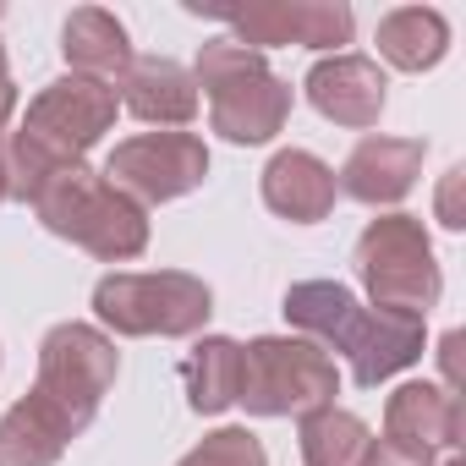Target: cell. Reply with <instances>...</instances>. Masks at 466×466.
<instances>
[{"label": "cell", "instance_id": "cb8c5ba5", "mask_svg": "<svg viewBox=\"0 0 466 466\" xmlns=\"http://www.w3.org/2000/svg\"><path fill=\"white\" fill-rule=\"evenodd\" d=\"M461 346H466L461 329H450V335L439 340V362H444V390H450V395H461Z\"/></svg>", "mask_w": 466, "mask_h": 466}, {"label": "cell", "instance_id": "7a4b0ae2", "mask_svg": "<svg viewBox=\"0 0 466 466\" xmlns=\"http://www.w3.org/2000/svg\"><path fill=\"white\" fill-rule=\"evenodd\" d=\"M116 83L99 77H56L50 88H39V99L23 116V132L6 137V170H12V198L34 203V192L66 170L83 165V154L116 127Z\"/></svg>", "mask_w": 466, "mask_h": 466}, {"label": "cell", "instance_id": "2e32d148", "mask_svg": "<svg viewBox=\"0 0 466 466\" xmlns=\"http://www.w3.org/2000/svg\"><path fill=\"white\" fill-rule=\"evenodd\" d=\"M72 439H77V428L50 400H39L28 390L6 417H0V466H56Z\"/></svg>", "mask_w": 466, "mask_h": 466}, {"label": "cell", "instance_id": "30bf717a", "mask_svg": "<svg viewBox=\"0 0 466 466\" xmlns=\"http://www.w3.org/2000/svg\"><path fill=\"white\" fill-rule=\"evenodd\" d=\"M230 39L258 50V45H308V50H335L351 45V6L340 0H264L248 12H214Z\"/></svg>", "mask_w": 466, "mask_h": 466}, {"label": "cell", "instance_id": "6da1fadb", "mask_svg": "<svg viewBox=\"0 0 466 466\" xmlns=\"http://www.w3.org/2000/svg\"><path fill=\"white\" fill-rule=\"evenodd\" d=\"M286 324L302 329V340L324 351L351 357V379L362 390L395 379L422 357V319L417 313H390V308H362L340 280H297L280 302Z\"/></svg>", "mask_w": 466, "mask_h": 466}, {"label": "cell", "instance_id": "484cf974", "mask_svg": "<svg viewBox=\"0 0 466 466\" xmlns=\"http://www.w3.org/2000/svg\"><path fill=\"white\" fill-rule=\"evenodd\" d=\"M12 198V170H6V137H0V203Z\"/></svg>", "mask_w": 466, "mask_h": 466}, {"label": "cell", "instance_id": "7402d4cb", "mask_svg": "<svg viewBox=\"0 0 466 466\" xmlns=\"http://www.w3.org/2000/svg\"><path fill=\"white\" fill-rule=\"evenodd\" d=\"M362 466H433V455L417 444H400V439H368Z\"/></svg>", "mask_w": 466, "mask_h": 466}, {"label": "cell", "instance_id": "83f0119b", "mask_svg": "<svg viewBox=\"0 0 466 466\" xmlns=\"http://www.w3.org/2000/svg\"><path fill=\"white\" fill-rule=\"evenodd\" d=\"M0 17H6V6H0Z\"/></svg>", "mask_w": 466, "mask_h": 466}, {"label": "cell", "instance_id": "4316f807", "mask_svg": "<svg viewBox=\"0 0 466 466\" xmlns=\"http://www.w3.org/2000/svg\"><path fill=\"white\" fill-rule=\"evenodd\" d=\"M444 466H466V461H461V455H450V461H444Z\"/></svg>", "mask_w": 466, "mask_h": 466}, {"label": "cell", "instance_id": "603a6c76", "mask_svg": "<svg viewBox=\"0 0 466 466\" xmlns=\"http://www.w3.org/2000/svg\"><path fill=\"white\" fill-rule=\"evenodd\" d=\"M461 187H466V165H450L444 181H439V225H444V230H461V225H466Z\"/></svg>", "mask_w": 466, "mask_h": 466}, {"label": "cell", "instance_id": "d6986e66", "mask_svg": "<svg viewBox=\"0 0 466 466\" xmlns=\"http://www.w3.org/2000/svg\"><path fill=\"white\" fill-rule=\"evenodd\" d=\"M450 50V23L433 6H400L379 17V56L400 72H428Z\"/></svg>", "mask_w": 466, "mask_h": 466}, {"label": "cell", "instance_id": "d4e9b609", "mask_svg": "<svg viewBox=\"0 0 466 466\" xmlns=\"http://www.w3.org/2000/svg\"><path fill=\"white\" fill-rule=\"evenodd\" d=\"M12 110H17V83H12V66H6V50H0V132H6V121H12Z\"/></svg>", "mask_w": 466, "mask_h": 466}, {"label": "cell", "instance_id": "8992f818", "mask_svg": "<svg viewBox=\"0 0 466 466\" xmlns=\"http://www.w3.org/2000/svg\"><path fill=\"white\" fill-rule=\"evenodd\" d=\"M340 373L335 357L313 340L291 335H258L242 346V406L253 417H308L319 406H335Z\"/></svg>", "mask_w": 466, "mask_h": 466}, {"label": "cell", "instance_id": "ffe728a7", "mask_svg": "<svg viewBox=\"0 0 466 466\" xmlns=\"http://www.w3.org/2000/svg\"><path fill=\"white\" fill-rule=\"evenodd\" d=\"M297 439H302V466H362L368 455V422L357 411L340 406H319L308 417H297Z\"/></svg>", "mask_w": 466, "mask_h": 466}, {"label": "cell", "instance_id": "52a82bcc", "mask_svg": "<svg viewBox=\"0 0 466 466\" xmlns=\"http://www.w3.org/2000/svg\"><path fill=\"white\" fill-rule=\"evenodd\" d=\"M94 313L116 335H198L214 313V291L187 269H148V275H105L94 286Z\"/></svg>", "mask_w": 466, "mask_h": 466}, {"label": "cell", "instance_id": "5b68a950", "mask_svg": "<svg viewBox=\"0 0 466 466\" xmlns=\"http://www.w3.org/2000/svg\"><path fill=\"white\" fill-rule=\"evenodd\" d=\"M351 264H357L373 308L428 319L439 308V297H444V275L433 264L428 230H422L417 214H379V219H368V230L357 237Z\"/></svg>", "mask_w": 466, "mask_h": 466}, {"label": "cell", "instance_id": "7c38bea8", "mask_svg": "<svg viewBox=\"0 0 466 466\" xmlns=\"http://www.w3.org/2000/svg\"><path fill=\"white\" fill-rule=\"evenodd\" d=\"M384 88L390 83H384L379 61H368V56H329L308 72L313 110L335 127H351V132H362L384 116Z\"/></svg>", "mask_w": 466, "mask_h": 466}, {"label": "cell", "instance_id": "44dd1931", "mask_svg": "<svg viewBox=\"0 0 466 466\" xmlns=\"http://www.w3.org/2000/svg\"><path fill=\"white\" fill-rule=\"evenodd\" d=\"M176 466H269L264 444L248 428H214L198 450H187Z\"/></svg>", "mask_w": 466, "mask_h": 466}, {"label": "cell", "instance_id": "9a60e30c", "mask_svg": "<svg viewBox=\"0 0 466 466\" xmlns=\"http://www.w3.org/2000/svg\"><path fill=\"white\" fill-rule=\"evenodd\" d=\"M121 105L154 127H187L198 116V83L170 56H132V66L121 72Z\"/></svg>", "mask_w": 466, "mask_h": 466}, {"label": "cell", "instance_id": "8fae6325", "mask_svg": "<svg viewBox=\"0 0 466 466\" xmlns=\"http://www.w3.org/2000/svg\"><path fill=\"white\" fill-rule=\"evenodd\" d=\"M422 154H428L422 137H362V143L346 154L335 187H340L346 198L368 203V208L400 203V198L417 187V176H422Z\"/></svg>", "mask_w": 466, "mask_h": 466}, {"label": "cell", "instance_id": "4fadbf2b", "mask_svg": "<svg viewBox=\"0 0 466 466\" xmlns=\"http://www.w3.org/2000/svg\"><path fill=\"white\" fill-rule=\"evenodd\" d=\"M466 406L444 384H400L384 406V439L417 444V450H461Z\"/></svg>", "mask_w": 466, "mask_h": 466}, {"label": "cell", "instance_id": "ac0fdd59", "mask_svg": "<svg viewBox=\"0 0 466 466\" xmlns=\"http://www.w3.org/2000/svg\"><path fill=\"white\" fill-rule=\"evenodd\" d=\"M181 384H187V406L203 411V417L237 406V395H242V346L225 340V335H203L181 357Z\"/></svg>", "mask_w": 466, "mask_h": 466}, {"label": "cell", "instance_id": "e0dca14e", "mask_svg": "<svg viewBox=\"0 0 466 466\" xmlns=\"http://www.w3.org/2000/svg\"><path fill=\"white\" fill-rule=\"evenodd\" d=\"M61 56L77 77H121L132 66V45H127V28L105 12V6H77L61 28Z\"/></svg>", "mask_w": 466, "mask_h": 466}, {"label": "cell", "instance_id": "5bb4252c", "mask_svg": "<svg viewBox=\"0 0 466 466\" xmlns=\"http://www.w3.org/2000/svg\"><path fill=\"white\" fill-rule=\"evenodd\" d=\"M335 198H340L335 170H329L319 154H308V148H280V154L264 165V203H269L280 219H291V225H319V219H329Z\"/></svg>", "mask_w": 466, "mask_h": 466}, {"label": "cell", "instance_id": "3957f363", "mask_svg": "<svg viewBox=\"0 0 466 466\" xmlns=\"http://www.w3.org/2000/svg\"><path fill=\"white\" fill-rule=\"evenodd\" d=\"M34 214L50 237L105 258V264H127L148 248V214L143 203H132L127 192H116L105 181V170L88 165H66L56 170L39 192H34Z\"/></svg>", "mask_w": 466, "mask_h": 466}, {"label": "cell", "instance_id": "9c48e42d", "mask_svg": "<svg viewBox=\"0 0 466 466\" xmlns=\"http://www.w3.org/2000/svg\"><path fill=\"white\" fill-rule=\"evenodd\" d=\"M208 176V148L192 132H143L116 143V154L105 159V181L116 192H127L132 203H170L198 192Z\"/></svg>", "mask_w": 466, "mask_h": 466}, {"label": "cell", "instance_id": "ba28073f", "mask_svg": "<svg viewBox=\"0 0 466 466\" xmlns=\"http://www.w3.org/2000/svg\"><path fill=\"white\" fill-rule=\"evenodd\" d=\"M121 373V357H116V340L99 335L94 324H56L45 340H39V379H34V395L50 400L77 433L94 422L99 400L110 395Z\"/></svg>", "mask_w": 466, "mask_h": 466}, {"label": "cell", "instance_id": "277c9868", "mask_svg": "<svg viewBox=\"0 0 466 466\" xmlns=\"http://www.w3.org/2000/svg\"><path fill=\"white\" fill-rule=\"evenodd\" d=\"M192 83L208 94V121L225 143H269L291 116V83L275 77L269 61L237 39L203 45Z\"/></svg>", "mask_w": 466, "mask_h": 466}]
</instances>
